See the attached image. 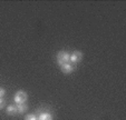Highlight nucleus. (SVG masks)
<instances>
[{
  "label": "nucleus",
  "mask_w": 126,
  "mask_h": 120,
  "mask_svg": "<svg viewBox=\"0 0 126 120\" xmlns=\"http://www.w3.org/2000/svg\"><path fill=\"white\" fill-rule=\"evenodd\" d=\"M5 105H6V101L2 98H0V109H2L3 107H5Z\"/></svg>",
  "instance_id": "1a4fd4ad"
},
{
  "label": "nucleus",
  "mask_w": 126,
  "mask_h": 120,
  "mask_svg": "<svg viewBox=\"0 0 126 120\" xmlns=\"http://www.w3.org/2000/svg\"><path fill=\"white\" fill-rule=\"evenodd\" d=\"M25 120H37V117L35 115H32V113H30V115H27L25 117Z\"/></svg>",
  "instance_id": "6e6552de"
},
{
  "label": "nucleus",
  "mask_w": 126,
  "mask_h": 120,
  "mask_svg": "<svg viewBox=\"0 0 126 120\" xmlns=\"http://www.w3.org/2000/svg\"><path fill=\"white\" fill-rule=\"evenodd\" d=\"M83 52L80 51H74L73 53L70 54V61H73V64H78L79 61H81V59H83Z\"/></svg>",
  "instance_id": "7ed1b4c3"
},
{
  "label": "nucleus",
  "mask_w": 126,
  "mask_h": 120,
  "mask_svg": "<svg viewBox=\"0 0 126 120\" xmlns=\"http://www.w3.org/2000/svg\"><path fill=\"white\" fill-rule=\"evenodd\" d=\"M60 70H62L64 73H67V75H68V73H71L75 70V67L69 65V64H64L60 66Z\"/></svg>",
  "instance_id": "20e7f679"
},
{
  "label": "nucleus",
  "mask_w": 126,
  "mask_h": 120,
  "mask_svg": "<svg viewBox=\"0 0 126 120\" xmlns=\"http://www.w3.org/2000/svg\"><path fill=\"white\" fill-rule=\"evenodd\" d=\"M37 120H52V116L49 112H43L39 115Z\"/></svg>",
  "instance_id": "423d86ee"
},
{
  "label": "nucleus",
  "mask_w": 126,
  "mask_h": 120,
  "mask_svg": "<svg viewBox=\"0 0 126 120\" xmlns=\"http://www.w3.org/2000/svg\"><path fill=\"white\" fill-rule=\"evenodd\" d=\"M17 110H18V113H24L25 111H27L28 109V106L25 104H17Z\"/></svg>",
  "instance_id": "0eeeda50"
},
{
  "label": "nucleus",
  "mask_w": 126,
  "mask_h": 120,
  "mask_svg": "<svg viewBox=\"0 0 126 120\" xmlns=\"http://www.w3.org/2000/svg\"><path fill=\"white\" fill-rule=\"evenodd\" d=\"M70 61V54L67 51H60L57 54V62L62 66L64 64H68Z\"/></svg>",
  "instance_id": "f257e3e1"
},
{
  "label": "nucleus",
  "mask_w": 126,
  "mask_h": 120,
  "mask_svg": "<svg viewBox=\"0 0 126 120\" xmlns=\"http://www.w3.org/2000/svg\"><path fill=\"white\" fill-rule=\"evenodd\" d=\"M18 113V110H17V106L15 105H11L7 108V115H10V116H15Z\"/></svg>",
  "instance_id": "39448f33"
},
{
  "label": "nucleus",
  "mask_w": 126,
  "mask_h": 120,
  "mask_svg": "<svg viewBox=\"0 0 126 120\" xmlns=\"http://www.w3.org/2000/svg\"><path fill=\"white\" fill-rule=\"evenodd\" d=\"M5 93H6V90L3 88H0V98H2L5 96Z\"/></svg>",
  "instance_id": "9d476101"
},
{
  "label": "nucleus",
  "mask_w": 126,
  "mask_h": 120,
  "mask_svg": "<svg viewBox=\"0 0 126 120\" xmlns=\"http://www.w3.org/2000/svg\"><path fill=\"white\" fill-rule=\"evenodd\" d=\"M27 98H28V96H27L26 92L20 90V91H18L16 93V96H15V101H16L17 104H25Z\"/></svg>",
  "instance_id": "f03ea898"
}]
</instances>
